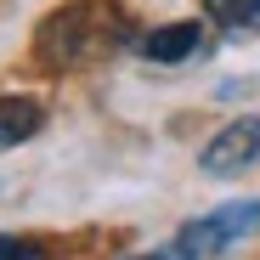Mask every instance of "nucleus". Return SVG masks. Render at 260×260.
Segmentation results:
<instances>
[{"label":"nucleus","mask_w":260,"mask_h":260,"mask_svg":"<svg viewBox=\"0 0 260 260\" xmlns=\"http://www.w3.org/2000/svg\"><path fill=\"white\" fill-rule=\"evenodd\" d=\"M130 260H187L176 243H170V249H153V254H130Z\"/></svg>","instance_id":"8"},{"label":"nucleus","mask_w":260,"mask_h":260,"mask_svg":"<svg viewBox=\"0 0 260 260\" xmlns=\"http://www.w3.org/2000/svg\"><path fill=\"white\" fill-rule=\"evenodd\" d=\"M198 46H204V28L198 23H164V28H153L142 40V57H153V62H187Z\"/></svg>","instance_id":"4"},{"label":"nucleus","mask_w":260,"mask_h":260,"mask_svg":"<svg viewBox=\"0 0 260 260\" xmlns=\"http://www.w3.org/2000/svg\"><path fill=\"white\" fill-rule=\"evenodd\" d=\"M40 124H46V108L34 96H0V147H17V142L40 136Z\"/></svg>","instance_id":"5"},{"label":"nucleus","mask_w":260,"mask_h":260,"mask_svg":"<svg viewBox=\"0 0 260 260\" xmlns=\"http://www.w3.org/2000/svg\"><path fill=\"white\" fill-rule=\"evenodd\" d=\"M249 232H260V198L221 204V209L198 215V221H187V226L176 232V249H181L187 260H215V254H226L232 243H243Z\"/></svg>","instance_id":"2"},{"label":"nucleus","mask_w":260,"mask_h":260,"mask_svg":"<svg viewBox=\"0 0 260 260\" xmlns=\"http://www.w3.org/2000/svg\"><path fill=\"white\" fill-rule=\"evenodd\" d=\"M254 158H260V119H232L226 130H215L204 142V153H198L204 176H243Z\"/></svg>","instance_id":"3"},{"label":"nucleus","mask_w":260,"mask_h":260,"mask_svg":"<svg viewBox=\"0 0 260 260\" xmlns=\"http://www.w3.org/2000/svg\"><path fill=\"white\" fill-rule=\"evenodd\" d=\"M0 260H40V249L28 238H0Z\"/></svg>","instance_id":"7"},{"label":"nucleus","mask_w":260,"mask_h":260,"mask_svg":"<svg viewBox=\"0 0 260 260\" xmlns=\"http://www.w3.org/2000/svg\"><path fill=\"white\" fill-rule=\"evenodd\" d=\"M204 12H209V23H221L232 34L260 28V0H204Z\"/></svg>","instance_id":"6"},{"label":"nucleus","mask_w":260,"mask_h":260,"mask_svg":"<svg viewBox=\"0 0 260 260\" xmlns=\"http://www.w3.org/2000/svg\"><path fill=\"white\" fill-rule=\"evenodd\" d=\"M113 23L108 12L96 6H62L57 17H46V28H40V57H46L51 68H74L85 57H96L102 46H113Z\"/></svg>","instance_id":"1"}]
</instances>
